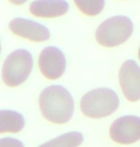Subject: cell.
Returning a JSON list of instances; mask_svg holds the SVG:
<instances>
[{
  "instance_id": "obj_1",
  "label": "cell",
  "mask_w": 140,
  "mask_h": 147,
  "mask_svg": "<svg viewBox=\"0 0 140 147\" xmlns=\"http://www.w3.org/2000/svg\"><path fill=\"white\" fill-rule=\"evenodd\" d=\"M38 104L43 117L55 124H64L69 121L75 108L69 90L60 85L45 88L40 92Z\"/></svg>"
},
{
  "instance_id": "obj_2",
  "label": "cell",
  "mask_w": 140,
  "mask_h": 147,
  "mask_svg": "<svg viewBox=\"0 0 140 147\" xmlns=\"http://www.w3.org/2000/svg\"><path fill=\"white\" fill-rule=\"evenodd\" d=\"M120 101L117 93L108 88L89 90L80 102L82 113L89 118H103L115 113Z\"/></svg>"
},
{
  "instance_id": "obj_3",
  "label": "cell",
  "mask_w": 140,
  "mask_h": 147,
  "mask_svg": "<svg viewBox=\"0 0 140 147\" xmlns=\"http://www.w3.org/2000/svg\"><path fill=\"white\" fill-rule=\"evenodd\" d=\"M133 32V24L126 16H111L98 26L95 33L97 42L105 47H115L127 41Z\"/></svg>"
},
{
  "instance_id": "obj_4",
  "label": "cell",
  "mask_w": 140,
  "mask_h": 147,
  "mask_svg": "<svg viewBox=\"0 0 140 147\" xmlns=\"http://www.w3.org/2000/svg\"><path fill=\"white\" fill-rule=\"evenodd\" d=\"M34 60L26 49H17L8 55L2 68V79L8 87H18L28 79Z\"/></svg>"
},
{
  "instance_id": "obj_5",
  "label": "cell",
  "mask_w": 140,
  "mask_h": 147,
  "mask_svg": "<svg viewBox=\"0 0 140 147\" xmlns=\"http://www.w3.org/2000/svg\"><path fill=\"white\" fill-rule=\"evenodd\" d=\"M38 67L45 78L57 80L64 75L66 68V58L60 48L47 46L40 54Z\"/></svg>"
},
{
  "instance_id": "obj_6",
  "label": "cell",
  "mask_w": 140,
  "mask_h": 147,
  "mask_svg": "<svg viewBox=\"0 0 140 147\" xmlns=\"http://www.w3.org/2000/svg\"><path fill=\"white\" fill-rule=\"evenodd\" d=\"M109 136L114 142L131 144L140 140V117L124 115L117 118L109 128Z\"/></svg>"
},
{
  "instance_id": "obj_7",
  "label": "cell",
  "mask_w": 140,
  "mask_h": 147,
  "mask_svg": "<svg viewBox=\"0 0 140 147\" xmlns=\"http://www.w3.org/2000/svg\"><path fill=\"white\" fill-rule=\"evenodd\" d=\"M119 83L128 101L140 99V66L133 60H128L119 70Z\"/></svg>"
},
{
  "instance_id": "obj_8",
  "label": "cell",
  "mask_w": 140,
  "mask_h": 147,
  "mask_svg": "<svg viewBox=\"0 0 140 147\" xmlns=\"http://www.w3.org/2000/svg\"><path fill=\"white\" fill-rule=\"evenodd\" d=\"M9 28L13 34L34 42H42L50 38L47 27L37 21L23 18H15L11 20Z\"/></svg>"
},
{
  "instance_id": "obj_9",
  "label": "cell",
  "mask_w": 140,
  "mask_h": 147,
  "mask_svg": "<svg viewBox=\"0 0 140 147\" xmlns=\"http://www.w3.org/2000/svg\"><path fill=\"white\" fill-rule=\"evenodd\" d=\"M69 10V4L65 0H35L29 11L37 18H52L65 15Z\"/></svg>"
},
{
  "instance_id": "obj_10",
  "label": "cell",
  "mask_w": 140,
  "mask_h": 147,
  "mask_svg": "<svg viewBox=\"0 0 140 147\" xmlns=\"http://www.w3.org/2000/svg\"><path fill=\"white\" fill-rule=\"evenodd\" d=\"M25 126L23 115L12 110L0 111V133H18Z\"/></svg>"
},
{
  "instance_id": "obj_11",
  "label": "cell",
  "mask_w": 140,
  "mask_h": 147,
  "mask_svg": "<svg viewBox=\"0 0 140 147\" xmlns=\"http://www.w3.org/2000/svg\"><path fill=\"white\" fill-rule=\"evenodd\" d=\"M83 140V134L74 131L59 136L38 147H79Z\"/></svg>"
},
{
  "instance_id": "obj_12",
  "label": "cell",
  "mask_w": 140,
  "mask_h": 147,
  "mask_svg": "<svg viewBox=\"0 0 140 147\" xmlns=\"http://www.w3.org/2000/svg\"><path fill=\"white\" fill-rule=\"evenodd\" d=\"M82 13L89 16L99 15L105 8L106 0H74Z\"/></svg>"
},
{
  "instance_id": "obj_13",
  "label": "cell",
  "mask_w": 140,
  "mask_h": 147,
  "mask_svg": "<svg viewBox=\"0 0 140 147\" xmlns=\"http://www.w3.org/2000/svg\"><path fill=\"white\" fill-rule=\"evenodd\" d=\"M0 147H24V144L16 138H3L0 140Z\"/></svg>"
},
{
  "instance_id": "obj_14",
  "label": "cell",
  "mask_w": 140,
  "mask_h": 147,
  "mask_svg": "<svg viewBox=\"0 0 140 147\" xmlns=\"http://www.w3.org/2000/svg\"><path fill=\"white\" fill-rule=\"evenodd\" d=\"M9 1L13 5H22L28 0H9Z\"/></svg>"
},
{
  "instance_id": "obj_15",
  "label": "cell",
  "mask_w": 140,
  "mask_h": 147,
  "mask_svg": "<svg viewBox=\"0 0 140 147\" xmlns=\"http://www.w3.org/2000/svg\"><path fill=\"white\" fill-rule=\"evenodd\" d=\"M138 58H139V60H140V47H139V50H138Z\"/></svg>"
}]
</instances>
